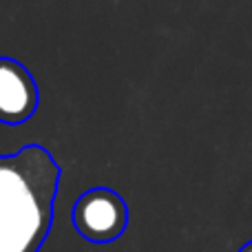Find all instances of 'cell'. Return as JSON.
<instances>
[{
  "instance_id": "6da1fadb",
  "label": "cell",
  "mask_w": 252,
  "mask_h": 252,
  "mask_svg": "<svg viewBox=\"0 0 252 252\" xmlns=\"http://www.w3.org/2000/svg\"><path fill=\"white\" fill-rule=\"evenodd\" d=\"M60 173L40 144L0 155V252H40L53 226Z\"/></svg>"
},
{
  "instance_id": "7a4b0ae2",
  "label": "cell",
  "mask_w": 252,
  "mask_h": 252,
  "mask_svg": "<svg viewBox=\"0 0 252 252\" xmlns=\"http://www.w3.org/2000/svg\"><path fill=\"white\" fill-rule=\"evenodd\" d=\"M73 226L91 244H113L128 226V206L120 192L97 186L78 197L73 206Z\"/></svg>"
},
{
  "instance_id": "277c9868",
  "label": "cell",
  "mask_w": 252,
  "mask_h": 252,
  "mask_svg": "<svg viewBox=\"0 0 252 252\" xmlns=\"http://www.w3.org/2000/svg\"><path fill=\"white\" fill-rule=\"evenodd\" d=\"M239 252H252V241H248V244H244V246H241Z\"/></svg>"
},
{
  "instance_id": "3957f363",
  "label": "cell",
  "mask_w": 252,
  "mask_h": 252,
  "mask_svg": "<svg viewBox=\"0 0 252 252\" xmlns=\"http://www.w3.org/2000/svg\"><path fill=\"white\" fill-rule=\"evenodd\" d=\"M40 104L38 82L22 62L0 56V124L20 126Z\"/></svg>"
}]
</instances>
